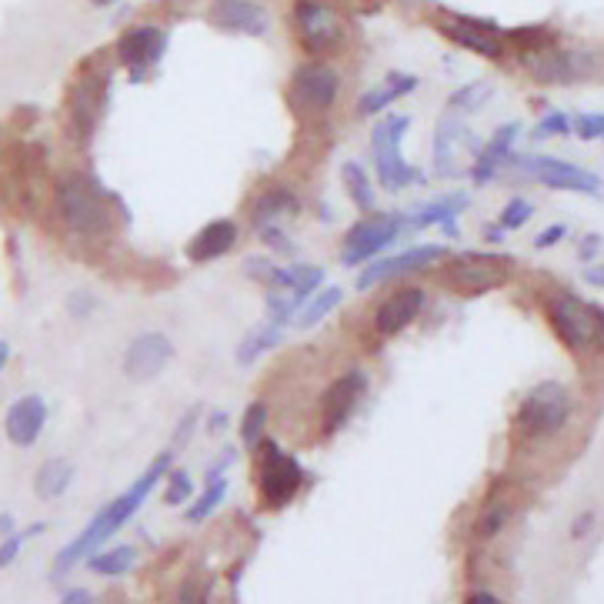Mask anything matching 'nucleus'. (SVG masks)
<instances>
[{
    "label": "nucleus",
    "instance_id": "33",
    "mask_svg": "<svg viewBox=\"0 0 604 604\" xmlns=\"http://www.w3.org/2000/svg\"><path fill=\"white\" fill-rule=\"evenodd\" d=\"M268 421H271V407L265 401H250L241 414V445L247 451H257L265 441V430H268Z\"/></svg>",
    "mask_w": 604,
    "mask_h": 604
},
{
    "label": "nucleus",
    "instance_id": "30",
    "mask_svg": "<svg viewBox=\"0 0 604 604\" xmlns=\"http://www.w3.org/2000/svg\"><path fill=\"white\" fill-rule=\"evenodd\" d=\"M340 181H344V191H348V198L355 201V208H358L361 214L378 211V188H374V181L368 178L365 164H358V160H344V164H340Z\"/></svg>",
    "mask_w": 604,
    "mask_h": 604
},
{
    "label": "nucleus",
    "instance_id": "38",
    "mask_svg": "<svg viewBox=\"0 0 604 604\" xmlns=\"http://www.w3.org/2000/svg\"><path fill=\"white\" fill-rule=\"evenodd\" d=\"M47 532V525H31L27 532H11V535H4V541H0V571L4 568H11L18 558H21V551H24V545L31 541V538H37V535H44Z\"/></svg>",
    "mask_w": 604,
    "mask_h": 604
},
{
    "label": "nucleus",
    "instance_id": "40",
    "mask_svg": "<svg viewBox=\"0 0 604 604\" xmlns=\"http://www.w3.org/2000/svg\"><path fill=\"white\" fill-rule=\"evenodd\" d=\"M532 214H535V204H532V201H525V198H511V201L504 204L497 224H501L504 231H517V227H525V224L532 221Z\"/></svg>",
    "mask_w": 604,
    "mask_h": 604
},
{
    "label": "nucleus",
    "instance_id": "12",
    "mask_svg": "<svg viewBox=\"0 0 604 604\" xmlns=\"http://www.w3.org/2000/svg\"><path fill=\"white\" fill-rule=\"evenodd\" d=\"M108 101H111V77L104 70L80 74L67 94V131L77 141H88L101 124Z\"/></svg>",
    "mask_w": 604,
    "mask_h": 604
},
{
    "label": "nucleus",
    "instance_id": "29",
    "mask_svg": "<svg viewBox=\"0 0 604 604\" xmlns=\"http://www.w3.org/2000/svg\"><path fill=\"white\" fill-rule=\"evenodd\" d=\"M74 484V465L67 458H47L34 474V494L41 501H57Z\"/></svg>",
    "mask_w": 604,
    "mask_h": 604
},
{
    "label": "nucleus",
    "instance_id": "48",
    "mask_svg": "<svg viewBox=\"0 0 604 604\" xmlns=\"http://www.w3.org/2000/svg\"><path fill=\"white\" fill-rule=\"evenodd\" d=\"M601 250V234H588L581 244H578V257H581V261H591V257Z\"/></svg>",
    "mask_w": 604,
    "mask_h": 604
},
{
    "label": "nucleus",
    "instance_id": "43",
    "mask_svg": "<svg viewBox=\"0 0 604 604\" xmlns=\"http://www.w3.org/2000/svg\"><path fill=\"white\" fill-rule=\"evenodd\" d=\"M571 134H578L581 141H604V114H581L571 121Z\"/></svg>",
    "mask_w": 604,
    "mask_h": 604
},
{
    "label": "nucleus",
    "instance_id": "8",
    "mask_svg": "<svg viewBox=\"0 0 604 604\" xmlns=\"http://www.w3.org/2000/svg\"><path fill=\"white\" fill-rule=\"evenodd\" d=\"M304 484V468L278 441H261L257 448V497L265 511L288 507Z\"/></svg>",
    "mask_w": 604,
    "mask_h": 604
},
{
    "label": "nucleus",
    "instance_id": "15",
    "mask_svg": "<svg viewBox=\"0 0 604 604\" xmlns=\"http://www.w3.org/2000/svg\"><path fill=\"white\" fill-rule=\"evenodd\" d=\"M365 394H368V371L365 368H348L327 384V391L321 398V430L327 438H334L337 430L348 427V421L355 417Z\"/></svg>",
    "mask_w": 604,
    "mask_h": 604
},
{
    "label": "nucleus",
    "instance_id": "16",
    "mask_svg": "<svg viewBox=\"0 0 604 604\" xmlns=\"http://www.w3.org/2000/svg\"><path fill=\"white\" fill-rule=\"evenodd\" d=\"M178 348L175 340H170V334L164 331H144L137 337H131V344L124 348V358H121V371L127 381L134 384H147L154 378L164 374V368L175 361Z\"/></svg>",
    "mask_w": 604,
    "mask_h": 604
},
{
    "label": "nucleus",
    "instance_id": "54",
    "mask_svg": "<svg viewBox=\"0 0 604 604\" xmlns=\"http://www.w3.org/2000/svg\"><path fill=\"white\" fill-rule=\"evenodd\" d=\"M11 532H18V525H14V514H0V538L11 535Z\"/></svg>",
    "mask_w": 604,
    "mask_h": 604
},
{
    "label": "nucleus",
    "instance_id": "42",
    "mask_svg": "<svg viewBox=\"0 0 604 604\" xmlns=\"http://www.w3.org/2000/svg\"><path fill=\"white\" fill-rule=\"evenodd\" d=\"M201 414H204L201 404H194V407H188V411L181 414V421H178V427H175V441H170V448L181 451V448L194 438V430H198V424H201Z\"/></svg>",
    "mask_w": 604,
    "mask_h": 604
},
{
    "label": "nucleus",
    "instance_id": "22",
    "mask_svg": "<svg viewBox=\"0 0 604 604\" xmlns=\"http://www.w3.org/2000/svg\"><path fill=\"white\" fill-rule=\"evenodd\" d=\"M237 237H241L237 221H231V217L208 221L184 244V261H191V265H211V261H217V257H224V254H231L237 247Z\"/></svg>",
    "mask_w": 604,
    "mask_h": 604
},
{
    "label": "nucleus",
    "instance_id": "46",
    "mask_svg": "<svg viewBox=\"0 0 604 604\" xmlns=\"http://www.w3.org/2000/svg\"><path fill=\"white\" fill-rule=\"evenodd\" d=\"M564 234H568V227H564V224H551V227H545V231L535 237V247H538V250H548V247L561 244V241H564Z\"/></svg>",
    "mask_w": 604,
    "mask_h": 604
},
{
    "label": "nucleus",
    "instance_id": "2",
    "mask_svg": "<svg viewBox=\"0 0 604 604\" xmlns=\"http://www.w3.org/2000/svg\"><path fill=\"white\" fill-rule=\"evenodd\" d=\"M54 208L64 227L77 241H104L111 234V208L104 201V191L94 178L80 170H64L54 181Z\"/></svg>",
    "mask_w": 604,
    "mask_h": 604
},
{
    "label": "nucleus",
    "instance_id": "36",
    "mask_svg": "<svg viewBox=\"0 0 604 604\" xmlns=\"http://www.w3.org/2000/svg\"><path fill=\"white\" fill-rule=\"evenodd\" d=\"M494 94V83L491 80H474V83H465V88H458L451 98H448V111L451 114H474L488 104V98Z\"/></svg>",
    "mask_w": 604,
    "mask_h": 604
},
{
    "label": "nucleus",
    "instance_id": "14",
    "mask_svg": "<svg viewBox=\"0 0 604 604\" xmlns=\"http://www.w3.org/2000/svg\"><path fill=\"white\" fill-rule=\"evenodd\" d=\"M435 27L458 47L478 54V57H488V60H497L504 57V31L494 24V21H484V18H471V14H455V11H438L435 18Z\"/></svg>",
    "mask_w": 604,
    "mask_h": 604
},
{
    "label": "nucleus",
    "instance_id": "44",
    "mask_svg": "<svg viewBox=\"0 0 604 604\" xmlns=\"http://www.w3.org/2000/svg\"><path fill=\"white\" fill-rule=\"evenodd\" d=\"M261 241H265L275 254H291V250H294V244L284 237V231H281L278 224H265V227H261Z\"/></svg>",
    "mask_w": 604,
    "mask_h": 604
},
{
    "label": "nucleus",
    "instance_id": "51",
    "mask_svg": "<svg viewBox=\"0 0 604 604\" xmlns=\"http://www.w3.org/2000/svg\"><path fill=\"white\" fill-rule=\"evenodd\" d=\"M584 281H588L591 288H604V265H601V268H588V271H584Z\"/></svg>",
    "mask_w": 604,
    "mask_h": 604
},
{
    "label": "nucleus",
    "instance_id": "19",
    "mask_svg": "<svg viewBox=\"0 0 604 604\" xmlns=\"http://www.w3.org/2000/svg\"><path fill=\"white\" fill-rule=\"evenodd\" d=\"M448 257V247L445 244H417V247H407L394 257H381V261H371L361 275H358V291H374L388 281H398V278H407V275H417L424 268H430L435 261Z\"/></svg>",
    "mask_w": 604,
    "mask_h": 604
},
{
    "label": "nucleus",
    "instance_id": "47",
    "mask_svg": "<svg viewBox=\"0 0 604 604\" xmlns=\"http://www.w3.org/2000/svg\"><path fill=\"white\" fill-rule=\"evenodd\" d=\"M591 528H594V511H581V514L574 517V522H571V538L581 541V538L591 535Z\"/></svg>",
    "mask_w": 604,
    "mask_h": 604
},
{
    "label": "nucleus",
    "instance_id": "25",
    "mask_svg": "<svg viewBox=\"0 0 604 604\" xmlns=\"http://www.w3.org/2000/svg\"><path fill=\"white\" fill-rule=\"evenodd\" d=\"M417 74H404V70H388L381 83H374L371 91H365L358 98V118H381V111H388L394 101L407 98L417 91Z\"/></svg>",
    "mask_w": 604,
    "mask_h": 604
},
{
    "label": "nucleus",
    "instance_id": "50",
    "mask_svg": "<svg viewBox=\"0 0 604 604\" xmlns=\"http://www.w3.org/2000/svg\"><path fill=\"white\" fill-rule=\"evenodd\" d=\"M60 601L64 604H88V601H94V594L88 588H67V591H60Z\"/></svg>",
    "mask_w": 604,
    "mask_h": 604
},
{
    "label": "nucleus",
    "instance_id": "17",
    "mask_svg": "<svg viewBox=\"0 0 604 604\" xmlns=\"http://www.w3.org/2000/svg\"><path fill=\"white\" fill-rule=\"evenodd\" d=\"M522 175L535 178L538 184L551 188V191H571V194H597L601 191V178L591 175V170L578 167V164H568V160H558V157H514L511 160Z\"/></svg>",
    "mask_w": 604,
    "mask_h": 604
},
{
    "label": "nucleus",
    "instance_id": "7",
    "mask_svg": "<svg viewBox=\"0 0 604 604\" xmlns=\"http://www.w3.org/2000/svg\"><path fill=\"white\" fill-rule=\"evenodd\" d=\"M291 27L304 54L331 57L348 44V24L340 11L327 0H294L291 4Z\"/></svg>",
    "mask_w": 604,
    "mask_h": 604
},
{
    "label": "nucleus",
    "instance_id": "4",
    "mask_svg": "<svg viewBox=\"0 0 604 604\" xmlns=\"http://www.w3.org/2000/svg\"><path fill=\"white\" fill-rule=\"evenodd\" d=\"M340 70L327 60V57H311L301 60L291 70L288 80V104L294 111V118L301 121H321L324 114H331L340 101Z\"/></svg>",
    "mask_w": 604,
    "mask_h": 604
},
{
    "label": "nucleus",
    "instance_id": "45",
    "mask_svg": "<svg viewBox=\"0 0 604 604\" xmlns=\"http://www.w3.org/2000/svg\"><path fill=\"white\" fill-rule=\"evenodd\" d=\"M94 307H98V298L88 294V291H74V294L67 298V311H70L74 317H91Z\"/></svg>",
    "mask_w": 604,
    "mask_h": 604
},
{
    "label": "nucleus",
    "instance_id": "57",
    "mask_svg": "<svg viewBox=\"0 0 604 604\" xmlns=\"http://www.w3.org/2000/svg\"><path fill=\"white\" fill-rule=\"evenodd\" d=\"M91 8H101V11H108V8H114V4H121V0H88Z\"/></svg>",
    "mask_w": 604,
    "mask_h": 604
},
{
    "label": "nucleus",
    "instance_id": "28",
    "mask_svg": "<svg viewBox=\"0 0 604 604\" xmlns=\"http://www.w3.org/2000/svg\"><path fill=\"white\" fill-rule=\"evenodd\" d=\"M298 211H301V204H298L294 191H288V188H268L261 198L254 201L250 221L257 227H265V224H278L281 217H294Z\"/></svg>",
    "mask_w": 604,
    "mask_h": 604
},
{
    "label": "nucleus",
    "instance_id": "9",
    "mask_svg": "<svg viewBox=\"0 0 604 604\" xmlns=\"http://www.w3.org/2000/svg\"><path fill=\"white\" fill-rule=\"evenodd\" d=\"M514 275V257L511 254H481V250H468L458 254L445 265L441 281L458 291V294H488L497 291L511 281Z\"/></svg>",
    "mask_w": 604,
    "mask_h": 604
},
{
    "label": "nucleus",
    "instance_id": "11",
    "mask_svg": "<svg viewBox=\"0 0 604 604\" xmlns=\"http://www.w3.org/2000/svg\"><path fill=\"white\" fill-rule=\"evenodd\" d=\"M167 47H170L167 27L154 21H141L121 31V37L114 41V57L131 74V80H144L150 70L160 67V60L167 57Z\"/></svg>",
    "mask_w": 604,
    "mask_h": 604
},
{
    "label": "nucleus",
    "instance_id": "41",
    "mask_svg": "<svg viewBox=\"0 0 604 604\" xmlns=\"http://www.w3.org/2000/svg\"><path fill=\"white\" fill-rule=\"evenodd\" d=\"M571 134V118L561 111H551L538 121V127L532 131L535 141H548V137H568Z\"/></svg>",
    "mask_w": 604,
    "mask_h": 604
},
{
    "label": "nucleus",
    "instance_id": "20",
    "mask_svg": "<svg viewBox=\"0 0 604 604\" xmlns=\"http://www.w3.org/2000/svg\"><path fill=\"white\" fill-rule=\"evenodd\" d=\"M47 401L41 394H24L18 398L8 414H4V435L14 448H34L44 435V427H47Z\"/></svg>",
    "mask_w": 604,
    "mask_h": 604
},
{
    "label": "nucleus",
    "instance_id": "24",
    "mask_svg": "<svg viewBox=\"0 0 604 604\" xmlns=\"http://www.w3.org/2000/svg\"><path fill=\"white\" fill-rule=\"evenodd\" d=\"M517 134H522V124H517V121L501 124V127L491 134V141L478 150V157H474V164H471V181H474V184H491V181L497 178V170H501V167L511 160V154H514Z\"/></svg>",
    "mask_w": 604,
    "mask_h": 604
},
{
    "label": "nucleus",
    "instance_id": "13",
    "mask_svg": "<svg viewBox=\"0 0 604 604\" xmlns=\"http://www.w3.org/2000/svg\"><path fill=\"white\" fill-rule=\"evenodd\" d=\"M522 67L538 83H578V80H588L597 70V57L588 54V51H571V47L548 44V47H538V51H525Z\"/></svg>",
    "mask_w": 604,
    "mask_h": 604
},
{
    "label": "nucleus",
    "instance_id": "18",
    "mask_svg": "<svg viewBox=\"0 0 604 604\" xmlns=\"http://www.w3.org/2000/svg\"><path fill=\"white\" fill-rule=\"evenodd\" d=\"M208 21L221 34L231 37H268L275 27V14L261 0H211Z\"/></svg>",
    "mask_w": 604,
    "mask_h": 604
},
{
    "label": "nucleus",
    "instance_id": "32",
    "mask_svg": "<svg viewBox=\"0 0 604 604\" xmlns=\"http://www.w3.org/2000/svg\"><path fill=\"white\" fill-rule=\"evenodd\" d=\"M461 141V114H445L435 131V170L438 175H455V144Z\"/></svg>",
    "mask_w": 604,
    "mask_h": 604
},
{
    "label": "nucleus",
    "instance_id": "21",
    "mask_svg": "<svg viewBox=\"0 0 604 604\" xmlns=\"http://www.w3.org/2000/svg\"><path fill=\"white\" fill-rule=\"evenodd\" d=\"M424 304H427L424 288L407 284V288L391 291V294L374 307V331H378L381 337H394V334L407 331V327L421 317Z\"/></svg>",
    "mask_w": 604,
    "mask_h": 604
},
{
    "label": "nucleus",
    "instance_id": "10",
    "mask_svg": "<svg viewBox=\"0 0 604 604\" xmlns=\"http://www.w3.org/2000/svg\"><path fill=\"white\" fill-rule=\"evenodd\" d=\"M401 214H365L361 221H355L340 241V268H361L381 250H388L398 237H401Z\"/></svg>",
    "mask_w": 604,
    "mask_h": 604
},
{
    "label": "nucleus",
    "instance_id": "49",
    "mask_svg": "<svg viewBox=\"0 0 604 604\" xmlns=\"http://www.w3.org/2000/svg\"><path fill=\"white\" fill-rule=\"evenodd\" d=\"M234 458H237V455H234L231 448H224V455L211 461V468H208V478H221V474H224V471L234 465Z\"/></svg>",
    "mask_w": 604,
    "mask_h": 604
},
{
    "label": "nucleus",
    "instance_id": "37",
    "mask_svg": "<svg viewBox=\"0 0 604 604\" xmlns=\"http://www.w3.org/2000/svg\"><path fill=\"white\" fill-rule=\"evenodd\" d=\"M507 517H511V504L507 501H488L484 511L478 514V522H474V538L478 541L497 538L507 528Z\"/></svg>",
    "mask_w": 604,
    "mask_h": 604
},
{
    "label": "nucleus",
    "instance_id": "31",
    "mask_svg": "<svg viewBox=\"0 0 604 604\" xmlns=\"http://www.w3.org/2000/svg\"><path fill=\"white\" fill-rule=\"evenodd\" d=\"M340 301H344V288H337V284H327L324 291H314L304 304H301V311L294 314V327L298 331H311V327H317L327 314H334L337 307H340Z\"/></svg>",
    "mask_w": 604,
    "mask_h": 604
},
{
    "label": "nucleus",
    "instance_id": "52",
    "mask_svg": "<svg viewBox=\"0 0 604 604\" xmlns=\"http://www.w3.org/2000/svg\"><path fill=\"white\" fill-rule=\"evenodd\" d=\"M468 601H471V604H494V601H497V594H494V591H471V594H468Z\"/></svg>",
    "mask_w": 604,
    "mask_h": 604
},
{
    "label": "nucleus",
    "instance_id": "23",
    "mask_svg": "<svg viewBox=\"0 0 604 604\" xmlns=\"http://www.w3.org/2000/svg\"><path fill=\"white\" fill-rule=\"evenodd\" d=\"M471 204V198L465 191H455V194H445L430 204H417L411 208V214H401V231H424V227H445L448 237H458V224L455 217Z\"/></svg>",
    "mask_w": 604,
    "mask_h": 604
},
{
    "label": "nucleus",
    "instance_id": "35",
    "mask_svg": "<svg viewBox=\"0 0 604 604\" xmlns=\"http://www.w3.org/2000/svg\"><path fill=\"white\" fill-rule=\"evenodd\" d=\"M227 497V478L221 474V478H208V484H204V491L198 494V501L184 511V517L191 525H201V522H208V517L221 507V501Z\"/></svg>",
    "mask_w": 604,
    "mask_h": 604
},
{
    "label": "nucleus",
    "instance_id": "39",
    "mask_svg": "<svg viewBox=\"0 0 604 604\" xmlns=\"http://www.w3.org/2000/svg\"><path fill=\"white\" fill-rule=\"evenodd\" d=\"M164 481H167L164 501H167L170 507H181L184 501L194 497V481H191V474H188L184 468H170V471L164 474Z\"/></svg>",
    "mask_w": 604,
    "mask_h": 604
},
{
    "label": "nucleus",
    "instance_id": "55",
    "mask_svg": "<svg viewBox=\"0 0 604 604\" xmlns=\"http://www.w3.org/2000/svg\"><path fill=\"white\" fill-rule=\"evenodd\" d=\"M227 427V414L224 411H214L211 414V435H217V430H224Z\"/></svg>",
    "mask_w": 604,
    "mask_h": 604
},
{
    "label": "nucleus",
    "instance_id": "53",
    "mask_svg": "<svg viewBox=\"0 0 604 604\" xmlns=\"http://www.w3.org/2000/svg\"><path fill=\"white\" fill-rule=\"evenodd\" d=\"M484 241H491V244L504 241V227L501 224H484Z\"/></svg>",
    "mask_w": 604,
    "mask_h": 604
},
{
    "label": "nucleus",
    "instance_id": "1",
    "mask_svg": "<svg viewBox=\"0 0 604 604\" xmlns=\"http://www.w3.org/2000/svg\"><path fill=\"white\" fill-rule=\"evenodd\" d=\"M175 455H178L175 448L160 451V455L147 465V471H144L127 491H121L111 504H104V507L91 517V522H88V528H83L67 548H60V555L54 558L51 574H54V578H64L70 568H77L91 551H98L101 545H108V541L131 522V517L144 507V501L154 494V488L164 481V474H167L170 468H175Z\"/></svg>",
    "mask_w": 604,
    "mask_h": 604
},
{
    "label": "nucleus",
    "instance_id": "5",
    "mask_svg": "<svg viewBox=\"0 0 604 604\" xmlns=\"http://www.w3.org/2000/svg\"><path fill=\"white\" fill-rule=\"evenodd\" d=\"M407 131H411L407 114H388L371 127V157H374L381 191H388V194H401L411 184H424L421 170L401 157V141Z\"/></svg>",
    "mask_w": 604,
    "mask_h": 604
},
{
    "label": "nucleus",
    "instance_id": "27",
    "mask_svg": "<svg viewBox=\"0 0 604 604\" xmlns=\"http://www.w3.org/2000/svg\"><path fill=\"white\" fill-rule=\"evenodd\" d=\"M137 548L134 545H114V548H98V551H91L88 558H83V564H88V571H94V574H101V578H124V574H131L134 571V564H137Z\"/></svg>",
    "mask_w": 604,
    "mask_h": 604
},
{
    "label": "nucleus",
    "instance_id": "34",
    "mask_svg": "<svg viewBox=\"0 0 604 604\" xmlns=\"http://www.w3.org/2000/svg\"><path fill=\"white\" fill-rule=\"evenodd\" d=\"M324 284V268H317V265H304V261H298V265H288L284 268V281H281V288L284 291H291L301 304L317 291Z\"/></svg>",
    "mask_w": 604,
    "mask_h": 604
},
{
    "label": "nucleus",
    "instance_id": "3",
    "mask_svg": "<svg viewBox=\"0 0 604 604\" xmlns=\"http://www.w3.org/2000/svg\"><path fill=\"white\" fill-rule=\"evenodd\" d=\"M574 398L561 381H541L535 384L522 404L514 411V435L525 445H545L555 441L561 430L571 424Z\"/></svg>",
    "mask_w": 604,
    "mask_h": 604
},
{
    "label": "nucleus",
    "instance_id": "56",
    "mask_svg": "<svg viewBox=\"0 0 604 604\" xmlns=\"http://www.w3.org/2000/svg\"><path fill=\"white\" fill-rule=\"evenodd\" d=\"M8 361H11V344H8L4 337H0V371L8 368Z\"/></svg>",
    "mask_w": 604,
    "mask_h": 604
},
{
    "label": "nucleus",
    "instance_id": "6",
    "mask_svg": "<svg viewBox=\"0 0 604 604\" xmlns=\"http://www.w3.org/2000/svg\"><path fill=\"white\" fill-rule=\"evenodd\" d=\"M545 314H548L555 334L561 337L568 351H594L604 340V307H597L571 291L551 294L545 301Z\"/></svg>",
    "mask_w": 604,
    "mask_h": 604
},
{
    "label": "nucleus",
    "instance_id": "26",
    "mask_svg": "<svg viewBox=\"0 0 604 604\" xmlns=\"http://www.w3.org/2000/svg\"><path fill=\"white\" fill-rule=\"evenodd\" d=\"M281 331H284V324H278V321H265V324H257L241 344H237V351H234V361L241 365V368H247V365H254V361H261L268 351H275L278 344H281Z\"/></svg>",
    "mask_w": 604,
    "mask_h": 604
}]
</instances>
